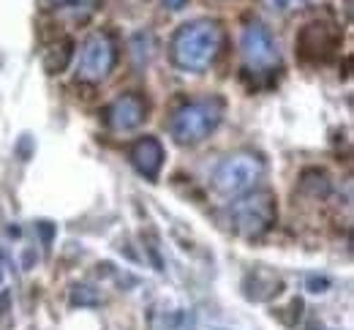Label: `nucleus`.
I'll use <instances>...</instances> for the list:
<instances>
[{
  "instance_id": "5",
  "label": "nucleus",
  "mask_w": 354,
  "mask_h": 330,
  "mask_svg": "<svg viewBox=\"0 0 354 330\" xmlns=\"http://www.w3.org/2000/svg\"><path fill=\"white\" fill-rule=\"evenodd\" d=\"M118 63V47L109 33H93L82 42L77 55V80L98 85L109 77V71Z\"/></svg>"
},
{
  "instance_id": "6",
  "label": "nucleus",
  "mask_w": 354,
  "mask_h": 330,
  "mask_svg": "<svg viewBox=\"0 0 354 330\" xmlns=\"http://www.w3.org/2000/svg\"><path fill=\"white\" fill-rule=\"evenodd\" d=\"M240 52H243V63L251 74H270L281 66L278 44L262 22H248L245 25L243 39H240Z\"/></svg>"
},
{
  "instance_id": "8",
  "label": "nucleus",
  "mask_w": 354,
  "mask_h": 330,
  "mask_svg": "<svg viewBox=\"0 0 354 330\" xmlns=\"http://www.w3.org/2000/svg\"><path fill=\"white\" fill-rule=\"evenodd\" d=\"M145 118H147V101L139 93L118 95L106 107V126L112 131H133L145 123Z\"/></svg>"
},
{
  "instance_id": "12",
  "label": "nucleus",
  "mask_w": 354,
  "mask_h": 330,
  "mask_svg": "<svg viewBox=\"0 0 354 330\" xmlns=\"http://www.w3.org/2000/svg\"><path fill=\"white\" fill-rule=\"evenodd\" d=\"M300 186H303V191H308L310 196H327L330 181H327V175L322 169H306Z\"/></svg>"
},
{
  "instance_id": "11",
  "label": "nucleus",
  "mask_w": 354,
  "mask_h": 330,
  "mask_svg": "<svg viewBox=\"0 0 354 330\" xmlns=\"http://www.w3.org/2000/svg\"><path fill=\"white\" fill-rule=\"evenodd\" d=\"M71 57H74V42L71 39H60L57 44H52L44 52V68L49 74H60L71 63Z\"/></svg>"
},
{
  "instance_id": "13",
  "label": "nucleus",
  "mask_w": 354,
  "mask_h": 330,
  "mask_svg": "<svg viewBox=\"0 0 354 330\" xmlns=\"http://www.w3.org/2000/svg\"><path fill=\"white\" fill-rule=\"evenodd\" d=\"M66 8L77 17V19H88L90 14H95L101 8V0H63Z\"/></svg>"
},
{
  "instance_id": "18",
  "label": "nucleus",
  "mask_w": 354,
  "mask_h": 330,
  "mask_svg": "<svg viewBox=\"0 0 354 330\" xmlns=\"http://www.w3.org/2000/svg\"><path fill=\"white\" fill-rule=\"evenodd\" d=\"M164 3V8L167 11H180V8H185L188 6V0H161Z\"/></svg>"
},
{
  "instance_id": "4",
  "label": "nucleus",
  "mask_w": 354,
  "mask_h": 330,
  "mask_svg": "<svg viewBox=\"0 0 354 330\" xmlns=\"http://www.w3.org/2000/svg\"><path fill=\"white\" fill-rule=\"evenodd\" d=\"M275 216H278V208H275V196L270 191H248L229 208L234 232L248 237V240L265 237L275 224Z\"/></svg>"
},
{
  "instance_id": "19",
  "label": "nucleus",
  "mask_w": 354,
  "mask_h": 330,
  "mask_svg": "<svg viewBox=\"0 0 354 330\" xmlns=\"http://www.w3.org/2000/svg\"><path fill=\"white\" fill-rule=\"evenodd\" d=\"M3 276H6V271H3V259H0V284H3Z\"/></svg>"
},
{
  "instance_id": "7",
  "label": "nucleus",
  "mask_w": 354,
  "mask_h": 330,
  "mask_svg": "<svg viewBox=\"0 0 354 330\" xmlns=\"http://www.w3.org/2000/svg\"><path fill=\"white\" fill-rule=\"evenodd\" d=\"M341 44V33L333 22L313 19L297 33V55L306 63H327Z\"/></svg>"
},
{
  "instance_id": "14",
  "label": "nucleus",
  "mask_w": 354,
  "mask_h": 330,
  "mask_svg": "<svg viewBox=\"0 0 354 330\" xmlns=\"http://www.w3.org/2000/svg\"><path fill=\"white\" fill-rule=\"evenodd\" d=\"M265 8H270L272 14H289V11H297V8H306L310 0H262Z\"/></svg>"
},
{
  "instance_id": "1",
  "label": "nucleus",
  "mask_w": 354,
  "mask_h": 330,
  "mask_svg": "<svg viewBox=\"0 0 354 330\" xmlns=\"http://www.w3.org/2000/svg\"><path fill=\"white\" fill-rule=\"evenodd\" d=\"M223 44V30L216 19H194L177 28L169 44V55L180 71H205L216 63Z\"/></svg>"
},
{
  "instance_id": "3",
  "label": "nucleus",
  "mask_w": 354,
  "mask_h": 330,
  "mask_svg": "<svg viewBox=\"0 0 354 330\" xmlns=\"http://www.w3.org/2000/svg\"><path fill=\"white\" fill-rule=\"evenodd\" d=\"M265 175V158L254 150H237L229 153L213 172V189L223 196H240L248 194Z\"/></svg>"
},
{
  "instance_id": "17",
  "label": "nucleus",
  "mask_w": 354,
  "mask_h": 330,
  "mask_svg": "<svg viewBox=\"0 0 354 330\" xmlns=\"http://www.w3.org/2000/svg\"><path fill=\"white\" fill-rule=\"evenodd\" d=\"M36 230H41V235H44V243H49V240H52V232H55V227H52L49 221H39V224H36Z\"/></svg>"
},
{
  "instance_id": "9",
  "label": "nucleus",
  "mask_w": 354,
  "mask_h": 330,
  "mask_svg": "<svg viewBox=\"0 0 354 330\" xmlns=\"http://www.w3.org/2000/svg\"><path fill=\"white\" fill-rule=\"evenodd\" d=\"M131 164L145 181H156L164 167V145L156 137L136 140L131 147Z\"/></svg>"
},
{
  "instance_id": "2",
  "label": "nucleus",
  "mask_w": 354,
  "mask_h": 330,
  "mask_svg": "<svg viewBox=\"0 0 354 330\" xmlns=\"http://www.w3.org/2000/svg\"><path fill=\"white\" fill-rule=\"evenodd\" d=\"M223 104L221 95H205L196 101H188L177 109L169 120V134L175 137L177 145H196L207 140L223 120Z\"/></svg>"
},
{
  "instance_id": "15",
  "label": "nucleus",
  "mask_w": 354,
  "mask_h": 330,
  "mask_svg": "<svg viewBox=\"0 0 354 330\" xmlns=\"http://www.w3.org/2000/svg\"><path fill=\"white\" fill-rule=\"evenodd\" d=\"M71 303L77 306H93V303H98V295L93 292V286H74V292H71Z\"/></svg>"
},
{
  "instance_id": "16",
  "label": "nucleus",
  "mask_w": 354,
  "mask_h": 330,
  "mask_svg": "<svg viewBox=\"0 0 354 330\" xmlns=\"http://www.w3.org/2000/svg\"><path fill=\"white\" fill-rule=\"evenodd\" d=\"M308 286H310V292H327V279H316V276H310Z\"/></svg>"
},
{
  "instance_id": "20",
  "label": "nucleus",
  "mask_w": 354,
  "mask_h": 330,
  "mask_svg": "<svg viewBox=\"0 0 354 330\" xmlns=\"http://www.w3.org/2000/svg\"><path fill=\"white\" fill-rule=\"evenodd\" d=\"M194 330H202V328H196V325H194Z\"/></svg>"
},
{
  "instance_id": "10",
  "label": "nucleus",
  "mask_w": 354,
  "mask_h": 330,
  "mask_svg": "<svg viewBox=\"0 0 354 330\" xmlns=\"http://www.w3.org/2000/svg\"><path fill=\"white\" fill-rule=\"evenodd\" d=\"M245 295L251 297V300H270L272 295H278L281 289H283V284L281 279L275 276V273H270L265 268H257V271H251L248 276H245Z\"/></svg>"
}]
</instances>
